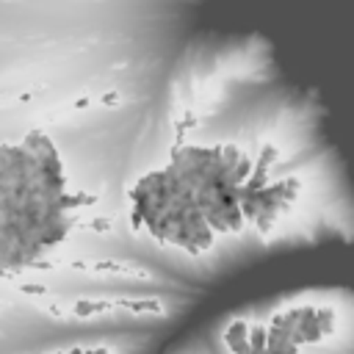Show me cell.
I'll return each instance as SVG.
<instances>
[{
	"instance_id": "obj_1",
	"label": "cell",
	"mask_w": 354,
	"mask_h": 354,
	"mask_svg": "<svg viewBox=\"0 0 354 354\" xmlns=\"http://www.w3.org/2000/svg\"><path fill=\"white\" fill-rule=\"evenodd\" d=\"M116 307H130V310H136V313H160V301L158 299H119V301H113Z\"/></svg>"
},
{
	"instance_id": "obj_2",
	"label": "cell",
	"mask_w": 354,
	"mask_h": 354,
	"mask_svg": "<svg viewBox=\"0 0 354 354\" xmlns=\"http://www.w3.org/2000/svg\"><path fill=\"white\" fill-rule=\"evenodd\" d=\"M249 324L246 321H232L230 326H227V332H224V343L230 346V343H235V340H246L249 337Z\"/></svg>"
},
{
	"instance_id": "obj_3",
	"label": "cell",
	"mask_w": 354,
	"mask_h": 354,
	"mask_svg": "<svg viewBox=\"0 0 354 354\" xmlns=\"http://www.w3.org/2000/svg\"><path fill=\"white\" fill-rule=\"evenodd\" d=\"M111 307V301H88V299H77V304H75V315H94V313H102V310H108Z\"/></svg>"
},
{
	"instance_id": "obj_4",
	"label": "cell",
	"mask_w": 354,
	"mask_h": 354,
	"mask_svg": "<svg viewBox=\"0 0 354 354\" xmlns=\"http://www.w3.org/2000/svg\"><path fill=\"white\" fill-rule=\"evenodd\" d=\"M249 343H252V351H266V346H268V329L260 326V324H254L249 329Z\"/></svg>"
},
{
	"instance_id": "obj_5",
	"label": "cell",
	"mask_w": 354,
	"mask_h": 354,
	"mask_svg": "<svg viewBox=\"0 0 354 354\" xmlns=\"http://www.w3.org/2000/svg\"><path fill=\"white\" fill-rule=\"evenodd\" d=\"M315 318H318L321 335H332V332H335V310H332V307H321Z\"/></svg>"
},
{
	"instance_id": "obj_6",
	"label": "cell",
	"mask_w": 354,
	"mask_h": 354,
	"mask_svg": "<svg viewBox=\"0 0 354 354\" xmlns=\"http://www.w3.org/2000/svg\"><path fill=\"white\" fill-rule=\"evenodd\" d=\"M230 351H232V354H252V343H249V337H246V340H235V343H230Z\"/></svg>"
},
{
	"instance_id": "obj_7",
	"label": "cell",
	"mask_w": 354,
	"mask_h": 354,
	"mask_svg": "<svg viewBox=\"0 0 354 354\" xmlns=\"http://www.w3.org/2000/svg\"><path fill=\"white\" fill-rule=\"evenodd\" d=\"M22 293H28V296H44L47 288L44 285H22Z\"/></svg>"
},
{
	"instance_id": "obj_8",
	"label": "cell",
	"mask_w": 354,
	"mask_h": 354,
	"mask_svg": "<svg viewBox=\"0 0 354 354\" xmlns=\"http://www.w3.org/2000/svg\"><path fill=\"white\" fill-rule=\"evenodd\" d=\"M94 268H97V271H122V266H119V263H97Z\"/></svg>"
},
{
	"instance_id": "obj_9",
	"label": "cell",
	"mask_w": 354,
	"mask_h": 354,
	"mask_svg": "<svg viewBox=\"0 0 354 354\" xmlns=\"http://www.w3.org/2000/svg\"><path fill=\"white\" fill-rule=\"evenodd\" d=\"M66 354H83V348H72V351H66Z\"/></svg>"
},
{
	"instance_id": "obj_10",
	"label": "cell",
	"mask_w": 354,
	"mask_h": 354,
	"mask_svg": "<svg viewBox=\"0 0 354 354\" xmlns=\"http://www.w3.org/2000/svg\"><path fill=\"white\" fill-rule=\"evenodd\" d=\"M83 354H97V348H83Z\"/></svg>"
},
{
	"instance_id": "obj_11",
	"label": "cell",
	"mask_w": 354,
	"mask_h": 354,
	"mask_svg": "<svg viewBox=\"0 0 354 354\" xmlns=\"http://www.w3.org/2000/svg\"><path fill=\"white\" fill-rule=\"evenodd\" d=\"M58 354H66V351H58Z\"/></svg>"
}]
</instances>
